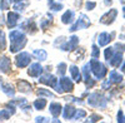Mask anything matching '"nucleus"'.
<instances>
[{
	"instance_id": "obj_17",
	"label": "nucleus",
	"mask_w": 125,
	"mask_h": 123,
	"mask_svg": "<svg viewBox=\"0 0 125 123\" xmlns=\"http://www.w3.org/2000/svg\"><path fill=\"white\" fill-rule=\"evenodd\" d=\"M75 112H76V109H75L74 107L70 106V104H66V106L64 107V112H62V116H64L65 119H71L73 117H74Z\"/></svg>"
},
{
	"instance_id": "obj_4",
	"label": "nucleus",
	"mask_w": 125,
	"mask_h": 123,
	"mask_svg": "<svg viewBox=\"0 0 125 123\" xmlns=\"http://www.w3.org/2000/svg\"><path fill=\"white\" fill-rule=\"evenodd\" d=\"M56 92L59 93H62V92H71L74 89V84H73V82L70 80V78H66V77H62L60 78L59 80V84L56 86Z\"/></svg>"
},
{
	"instance_id": "obj_45",
	"label": "nucleus",
	"mask_w": 125,
	"mask_h": 123,
	"mask_svg": "<svg viewBox=\"0 0 125 123\" xmlns=\"http://www.w3.org/2000/svg\"><path fill=\"white\" fill-rule=\"evenodd\" d=\"M121 70H123V72H124V73H125V64H124V65L121 67Z\"/></svg>"
},
{
	"instance_id": "obj_34",
	"label": "nucleus",
	"mask_w": 125,
	"mask_h": 123,
	"mask_svg": "<svg viewBox=\"0 0 125 123\" xmlns=\"http://www.w3.org/2000/svg\"><path fill=\"white\" fill-rule=\"evenodd\" d=\"M50 9L54 10V12H58V10L62 9V5L60 3H53V4H50Z\"/></svg>"
},
{
	"instance_id": "obj_33",
	"label": "nucleus",
	"mask_w": 125,
	"mask_h": 123,
	"mask_svg": "<svg viewBox=\"0 0 125 123\" xmlns=\"http://www.w3.org/2000/svg\"><path fill=\"white\" fill-rule=\"evenodd\" d=\"M86 116V113H85V111H76L75 112V114H74V117H73V118H74V119H79V118H83V117H85Z\"/></svg>"
},
{
	"instance_id": "obj_7",
	"label": "nucleus",
	"mask_w": 125,
	"mask_h": 123,
	"mask_svg": "<svg viewBox=\"0 0 125 123\" xmlns=\"http://www.w3.org/2000/svg\"><path fill=\"white\" fill-rule=\"evenodd\" d=\"M15 63L19 68H25L30 63V54L26 52H21L15 57Z\"/></svg>"
},
{
	"instance_id": "obj_3",
	"label": "nucleus",
	"mask_w": 125,
	"mask_h": 123,
	"mask_svg": "<svg viewBox=\"0 0 125 123\" xmlns=\"http://www.w3.org/2000/svg\"><path fill=\"white\" fill-rule=\"evenodd\" d=\"M88 103L91 107H100V108H105L106 107V99L103 96L98 94V93H93L89 96L88 98Z\"/></svg>"
},
{
	"instance_id": "obj_19",
	"label": "nucleus",
	"mask_w": 125,
	"mask_h": 123,
	"mask_svg": "<svg viewBox=\"0 0 125 123\" xmlns=\"http://www.w3.org/2000/svg\"><path fill=\"white\" fill-rule=\"evenodd\" d=\"M33 55L35 57V59L40 60V62H44L48 59V53L45 52L44 49H36L33 52Z\"/></svg>"
},
{
	"instance_id": "obj_13",
	"label": "nucleus",
	"mask_w": 125,
	"mask_h": 123,
	"mask_svg": "<svg viewBox=\"0 0 125 123\" xmlns=\"http://www.w3.org/2000/svg\"><path fill=\"white\" fill-rule=\"evenodd\" d=\"M21 28L25 30V32L31 33V34H34L36 32V25L34 23V20H25V22L21 24Z\"/></svg>"
},
{
	"instance_id": "obj_32",
	"label": "nucleus",
	"mask_w": 125,
	"mask_h": 123,
	"mask_svg": "<svg viewBox=\"0 0 125 123\" xmlns=\"http://www.w3.org/2000/svg\"><path fill=\"white\" fill-rule=\"evenodd\" d=\"M91 57L93 58H99V55H100V50H99V48L96 47V45H93L91 47Z\"/></svg>"
},
{
	"instance_id": "obj_5",
	"label": "nucleus",
	"mask_w": 125,
	"mask_h": 123,
	"mask_svg": "<svg viewBox=\"0 0 125 123\" xmlns=\"http://www.w3.org/2000/svg\"><path fill=\"white\" fill-rule=\"evenodd\" d=\"M90 25V20H89V18L85 15V14H80V16H79V19H78V22L73 25L69 30L70 32H75V30H78V29H85V28H88Z\"/></svg>"
},
{
	"instance_id": "obj_46",
	"label": "nucleus",
	"mask_w": 125,
	"mask_h": 123,
	"mask_svg": "<svg viewBox=\"0 0 125 123\" xmlns=\"http://www.w3.org/2000/svg\"><path fill=\"white\" fill-rule=\"evenodd\" d=\"M53 3H54V0H49V5H50V4H53Z\"/></svg>"
},
{
	"instance_id": "obj_31",
	"label": "nucleus",
	"mask_w": 125,
	"mask_h": 123,
	"mask_svg": "<svg viewBox=\"0 0 125 123\" xmlns=\"http://www.w3.org/2000/svg\"><path fill=\"white\" fill-rule=\"evenodd\" d=\"M28 5V3H24V0L23 1H19V3H15V5H14V9L15 10H20V12H21V10H24V8Z\"/></svg>"
},
{
	"instance_id": "obj_28",
	"label": "nucleus",
	"mask_w": 125,
	"mask_h": 123,
	"mask_svg": "<svg viewBox=\"0 0 125 123\" xmlns=\"http://www.w3.org/2000/svg\"><path fill=\"white\" fill-rule=\"evenodd\" d=\"M38 96H43V97H50V98H53V97H54V94L51 93V92H49V90H46V89H43V88H40V89L38 90Z\"/></svg>"
},
{
	"instance_id": "obj_12",
	"label": "nucleus",
	"mask_w": 125,
	"mask_h": 123,
	"mask_svg": "<svg viewBox=\"0 0 125 123\" xmlns=\"http://www.w3.org/2000/svg\"><path fill=\"white\" fill-rule=\"evenodd\" d=\"M11 70V63L10 59L6 57H0V72L3 73H9Z\"/></svg>"
},
{
	"instance_id": "obj_21",
	"label": "nucleus",
	"mask_w": 125,
	"mask_h": 123,
	"mask_svg": "<svg viewBox=\"0 0 125 123\" xmlns=\"http://www.w3.org/2000/svg\"><path fill=\"white\" fill-rule=\"evenodd\" d=\"M73 20H74V12H71V10H68L62 14L61 16V22L64 24H71Z\"/></svg>"
},
{
	"instance_id": "obj_40",
	"label": "nucleus",
	"mask_w": 125,
	"mask_h": 123,
	"mask_svg": "<svg viewBox=\"0 0 125 123\" xmlns=\"http://www.w3.org/2000/svg\"><path fill=\"white\" fill-rule=\"evenodd\" d=\"M35 122H48V118H45V117H36Z\"/></svg>"
},
{
	"instance_id": "obj_38",
	"label": "nucleus",
	"mask_w": 125,
	"mask_h": 123,
	"mask_svg": "<svg viewBox=\"0 0 125 123\" xmlns=\"http://www.w3.org/2000/svg\"><path fill=\"white\" fill-rule=\"evenodd\" d=\"M96 6V4L94 3V1H88L86 4H85V8H86V10H93L94 8Z\"/></svg>"
},
{
	"instance_id": "obj_27",
	"label": "nucleus",
	"mask_w": 125,
	"mask_h": 123,
	"mask_svg": "<svg viewBox=\"0 0 125 123\" xmlns=\"http://www.w3.org/2000/svg\"><path fill=\"white\" fill-rule=\"evenodd\" d=\"M6 48V40H5V33L3 30H0V52L5 50Z\"/></svg>"
},
{
	"instance_id": "obj_20",
	"label": "nucleus",
	"mask_w": 125,
	"mask_h": 123,
	"mask_svg": "<svg viewBox=\"0 0 125 123\" xmlns=\"http://www.w3.org/2000/svg\"><path fill=\"white\" fill-rule=\"evenodd\" d=\"M89 64L83 67V73H84V79H85V83L88 87H93L94 86V80L90 78V74H89Z\"/></svg>"
},
{
	"instance_id": "obj_25",
	"label": "nucleus",
	"mask_w": 125,
	"mask_h": 123,
	"mask_svg": "<svg viewBox=\"0 0 125 123\" xmlns=\"http://www.w3.org/2000/svg\"><path fill=\"white\" fill-rule=\"evenodd\" d=\"M14 113L11 111H9V109H1L0 111V122H3V121H8L10 118V116H13Z\"/></svg>"
},
{
	"instance_id": "obj_26",
	"label": "nucleus",
	"mask_w": 125,
	"mask_h": 123,
	"mask_svg": "<svg viewBox=\"0 0 125 123\" xmlns=\"http://www.w3.org/2000/svg\"><path fill=\"white\" fill-rule=\"evenodd\" d=\"M45 106H46V100H45L44 98L36 99V100L34 102V107H35V109L41 111V109H44V108H45Z\"/></svg>"
},
{
	"instance_id": "obj_37",
	"label": "nucleus",
	"mask_w": 125,
	"mask_h": 123,
	"mask_svg": "<svg viewBox=\"0 0 125 123\" xmlns=\"http://www.w3.org/2000/svg\"><path fill=\"white\" fill-rule=\"evenodd\" d=\"M100 119H101L100 116H98V114H93V116H90V118L88 119V122H98V121H100Z\"/></svg>"
},
{
	"instance_id": "obj_15",
	"label": "nucleus",
	"mask_w": 125,
	"mask_h": 123,
	"mask_svg": "<svg viewBox=\"0 0 125 123\" xmlns=\"http://www.w3.org/2000/svg\"><path fill=\"white\" fill-rule=\"evenodd\" d=\"M19 19H20L19 14H16V13H13V12H10V13L8 14V26H9V28H14V26L18 24Z\"/></svg>"
},
{
	"instance_id": "obj_18",
	"label": "nucleus",
	"mask_w": 125,
	"mask_h": 123,
	"mask_svg": "<svg viewBox=\"0 0 125 123\" xmlns=\"http://www.w3.org/2000/svg\"><path fill=\"white\" fill-rule=\"evenodd\" d=\"M49 111H50V113L53 114L54 117H58V116H60V113H61L62 107H61L60 103H51L50 107H49Z\"/></svg>"
},
{
	"instance_id": "obj_1",
	"label": "nucleus",
	"mask_w": 125,
	"mask_h": 123,
	"mask_svg": "<svg viewBox=\"0 0 125 123\" xmlns=\"http://www.w3.org/2000/svg\"><path fill=\"white\" fill-rule=\"evenodd\" d=\"M10 38V52L16 53L20 49H23L26 44V37L19 30H13L9 35Z\"/></svg>"
},
{
	"instance_id": "obj_9",
	"label": "nucleus",
	"mask_w": 125,
	"mask_h": 123,
	"mask_svg": "<svg viewBox=\"0 0 125 123\" xmlns=\"http://www.w3.org/2000/svg\"><path fill=\"white\" fill-rule=\"evenodd\" d=\"M78 44H79V38H78L76 35H73V37L70 38L69 42L65 43L64 45L61 47V49H62V50H69V52H71V50H75V49H76Z\"/></svg>"
},
{
	"instance_id": "obj_41",
	"label": "nucleus",
	"mask_w": 125,
	"mask_h": 123,
	"mask_svg": "<svg viewBox=\"0 0 125 123\" xmlns=\"http://www.w3.org/2000/svg\"><path fill=\"white\" fill-rule=\"evenodd\" d=\"M110 84H111V80L109 79V80H106V82H105V83H104V84H103V88H104V89H108Z\"/></svg>"
},
{
	"instance_id": "obj_23",
	"label": "nucleus",
	"mask_w": 125,
	"mask_h": 123,
	"mask_svg": "<svg viewBox=\"0 0 125 123\" xmlns=\"http://www.w3.org/2000/svg\"><path fill=\"white\" fill-rule=\"evenodd\" d=\"M70 73H71V78L74 79L75 82H80L81 80V74H80V70L76 65H71L70 67Z\"/></svg>"
},
{
	"instance_id": "obj_44",
	"label": "nucleus",
	"mask_w": 125,
	"mask_h": 123,
	"mask_svg": "<svg viewBox=\"0 0 125 123\" xmlns=\"http://www.w3.org/2000/svg\"><path fill=\"white\" fill-rule=\"evenodd\" d=\"M10 1H14V3H19V1H23V0H10Z\"/></svg>"
},
{
	"instance_id": "obj_8",
	"label": "nucleus",
	"mask_w": 125,
	"mask_h": 123,
	"mask_svg": "<svg viewBox=\"0 0 125 123\" xmlns=\"http://www.w3.org/2000/svg\"><path fill=\"white\" fill-rule=\"evenodd\" d=\"M39 80H40V83H44V84L50 86L53 88H56V86H58V79L53 74H45L43 77H40Z\"/></svg>"
},
{
	"instance_id": "obj_30",
	"label": "nucleus",
	"mask_w": 125,
	"mask_h": 123,
	"mask_svg": "<svg viewBox=\"0 0 125 123\" xmlns=\"http://www.w3.org/2000/svg\"><path fill=\"white\" fill-rule=\"evenodd\" d=\"M65 72H66V64H65V63H60V64L58 65V73H59L60 75H64Z\"/></svg>"
},
{
	"instance_id": "obj_36",
	"label": "nucleus",
	"mask_w": 125,
	"mask_h": 123,
	"mask_svg": "<svg viewBox=\"0 0 125 123\" xmlns=\"http://www.w3.org/2000/svg\"><path fill=\"white\" fill-rule=\"evenodd\" d=\"M50 23H51V18L50 19H43L41 20V29H46L48 28V25H50Z\"/></svg>"
},
{
	"instance_id": "obj_24",
	"label": "nucleus",
	"mask_w": 125,
	"mask_h": 123,
	"mask_svg": "<svg viewBox=\"0 0 125 123\" xmlns=\"http://www.w3.org/2000/svg\"><path fill=\"white\" fill-rule=\"evenodd\" d=\"M109 79L111 80V83H120V82L123 80V75L119 74L118 72L113 70V72H110V78Z\"/></svg>"
},
{
	"instance_id": "obj_22",
	"label": "nucleus",
	"mask_w": 125,
	"mask_h": 123,
	"mask_svg": "<svg viewBox=\"0 0 125 123\" xmlns=\"http://www.w3.org/2000/svg\"><path fill=\"white\" fill-rule=\"evenodd\" d=\"M109 62H110V64H111L113 67H115V68H116V67H120L121 62H123V55H121V53H116V54H114Z\"/></svg>"
},
{
	"instance_id": "obj_11",
	"label": "nucleus",
	"mask_w": 125,
	"mask_h": 123,
	"mask_svg": "<svg viewBox=\"0 0 125 123\" xmlns=\"http://www.w3.org/2000/svg\"><path fill=\"white\" fill-rule=\"evenodd\" d=\"M41 73H43V67H41L39 63L31 64L30 68L28 69V74H29L30 77H40Z\"/></svg>"
},
{
	"instance_id": "obj_43",
	"label": "nucleus",
	"mask_w": 125,
	"mask_h": 123,
	"mask_svg": "<svg viewBox=\"0 0 125 123\" xmlns=\"http://www.w3.org/2000/svg\"><path fill=\"white\" fill-rule=\"evenodd\" d=\"M105 4L106 5H110L111 4V0H105Z\"/></svg>"
},
{
	"instance_id": "obj_35",
	"label": "nucleus",
	"mask_w": 125,
	"mask_h": 123,
	"mask_svg": "<svg viewBox=\"0 0 125 123\" xmlns=\"http://www.w3.org/2000/svg\"><path fill=\"white\" fill-rule=\"evenodd\" d=\"M0 8L3 10H6L10 8V0H1V3H0Z\"/></svg>"
},
{
	"instance_id": "obj_6",
	"label": "nucleus",
	"mask_w": 125,
	"mask_h": 123,
	"mask_svg": "<svg viewBox=\"0 0 125 123\" xmlns=\"http://www.w3.org/2000/svg\"><path fill=\"white\" fill-rule=\"evenodd\" d=\"M118 15V10L116 9H110L108 13H105L101 18H100V23L101 24H105V25H110L114 23V20H115Z\"/></svg>"
},
{
	"instance_id": "obj_16",
	"label": "nucleus",
	"mask_w": 125,
	"mask_h": 123,
	"mask_svg": "<svg viewBox=\"0 0 125 123\" xmlns=\"http://www.w3.org/2000/svg\"><path fill=\"white\" fill-rule=\"evenodd\" d=\"M114 37V33H111V34H108V33H101L100 35H99V45L100 47H104V45H106L108 43H110V40H111V38Z\"/></svg>"
},
{
	"instance_id": "obj_42",
	"label": "nucleus",
	"mask_w": 125,
	"mask_h": 123,
	"mask_svg": "<svg viewBox=\"0 0 125 123\" xmlns=\"http://www.w3.org/2000/svg\"><path fill=\"white\" fill-rule=\"evenodd\" d=\"M115 48H120V49H118V50H120V52H121V50H124L123 48H125V44H120V43H118V44L115 45Z\"/></svg>"
},
{
	"instance_id": "obj_29",
	"label": "nucleus",
	"mask_w": 125,
	"mask_h": 123,
	"mask_svg": "<svg viewBox=\"0 0 125 123\" xmlns=\"http://www.w3.org/2000/svg\"><path fill=\"white\" fill-rule=\"evenodd\" d=\"M104 55H105V59H106V60H110L111 57L114 55V49L110 48V47L106 48V49H105V53H104Z\"/></svg>"
},
{
	"instance_id": "obj_14",
	"label": "nucleus",
	"mask_w": 125,
	"mask_h": 123,
	"mask_svg": "<svg viewBox=\"0 0 125 123\" xmlns=\"http://www.w3.org/2000/svg\"><path fill=\"white\" fill-rule=\"evenodd\" d=\"M18 90L21 93H30L31 92V84L26 80H19L18 82Z\"/></svg>"
},
{
	"instance_id": "obj_10",
	"label": "nucleus",
	"mask_w": 125,
	"mask_h": 123,
	"mask_svg": "<svg viewBox=\"0 0 125 123\" xmlns=\"http://www.w3.org/2000/svg\"><path fill=\"white\" fill-rule=\"evenodd\" d=\"M0 86H1V89H3V92H4L6 96H9V97H14V94H15V89L11 87V84H10V83L5 82L3 78H0Z\"/></svg>"
},
{
	"instance_id": "obj_47",
	"label": "nucleus",
	"mask_w": 125,
	"mask_h": 123,
	"mask_svg": "<svg viewBox=\"0 0 125 123\" xmlns=\"http://www.w3.org/2000/svg\"><path fill=\"white\" fill-rule=\"evenodd\" d=\"M123 12H124V18H125V6L123 8Z\"/></svg>"
},
{
	"instance_id": "obj_2",
	"label": "nucleus",
	"mask_w": 125,
	"mask_h": 123,
	"mask_svg": "<svg viewBox=\"0 0 125 123\" xmlns=\"http://www.w3.org/2000/svg\"><path fill=\"white\" fill-rule=\"evenodd\" d=\"M89 67L91 68V72H93L94 75H95L98 79H101V78L105 77V74H106V68H105V65H104L103 63H100L99 60L91 59L90 63H89Z\"/></svg>"
},
{
	"instance_id": "obj_39",
	"label": "nucleus",
	"mask_w": 125,
	"mask_h": 123,
	"mask_svg": "<svg viewBox=\"0 0 125 123\" xmlns=\"http://www.w3.org/2000/svg\"><path fill=\"white\" fill-rule=\"evenodd\" d=\"M124 121H125V118H124V114H123V111L120 109V111L118 112V122L121 123V122H124Z\"/></svg>"
}]
</instances>
